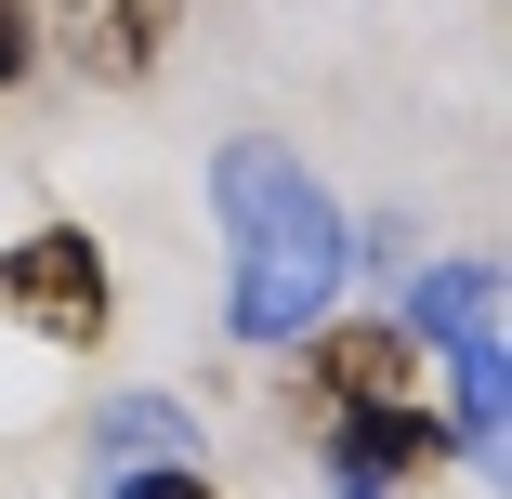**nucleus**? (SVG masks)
<instances>
[{"label":"nucleus","mask_w":512,"mask_h":499,"mask_svg":"<svg viewBox=\"0 0 512 499\" xmlns=\"http://www.w3.org/2000/svg\"><path fill=\"white\" fill-rule=\"evenodd\" d=\"M211 224H224V329L250 355H289L302 329L342 316L355 224H342V197L316 184V158H289L276 132L211 145Z\"/></svg>","instance_id":"1"},{"label":"nucleus","mask_w":512,"mask_h":499,"mask_svg":"<svg viewBox=\"0 0 512 499\" xmlns=\"http://www.w3.org/2000/svg\"><path fill=\"white\" fill-rule=\"evenodd\" d=\"M302 421H316L329 447V499H407L447 447V408H434V381H421V342H407L394 316H329V329H302Z\"/></svg>","instance_id":"2"},{"label":"nucleus","mask_w":512,"mask_h":499,"mask_svg":"<svg viewBox=\"0 0 512 499\" xmlns=\"http://www.w3.org/2000/svg\"><path fill=\"white\" fill-rule=\"evenodd\" d=\"M394 329L421 342L434 368H447V447H460V473H499V447H512V421H499V263H421L407 276V303H394Z\"/></svg>","instance_id":"3"},{"label":"nucleus","mask_w":512,"mask_h":499,"mask_svg":"<svg viewBox=\"0 0 512 499\" xmlns=\"http://www.w3.org/2000/svg\"><path fill=\"white\" fill-rule=\"evenodd\" d=\"M0 316H14L27 342L53 355H106L119 342V263L92 224H27L14 250H0Z\"/></svg>","instance_id":"4"},{"label":"nucleus","mask_w":512,"mask_h":499,"mask_svg":"<svg viewBox=\"0 0 512 499\" xmlns=\"http://www.w3.org/2000/svg\"><path fill=\"white\" fill-rule=\"evenodd\" d=\"M40 14V53L92 92H145L184 40V0H27Z\"/></svg>","instance_id":"5"},{"label":"nucleus","mask_w":512,"mask_h":499,"mask_svg":"<svg viewBox=\"0 0 512 499\" xmlns=\"http://www.w3.org/2000/svg\"><path fill=\"white\" fill-rule=\"evenodd\" d=\"M92 460L106 473H158V460H211V447H197L184 394H106L92 408Z\"/></svg>","instance_id":"6"},{"label":"nucleus","mask_w":512,"mask_h":499,"mask_svg":"<svg viewBox=\"0 0 512 499\" xmlns=\"http://www.w3.org/2000/svg\"><path fill=\"white\" fill-rule=\"evenodd\" d=\"M106 499H224L197 460H158V473H106Z\"/></svg>","instance_id":"7"},{"label":"nucleus","mask_w":512,"mask_h":499,"mask_svg":"<svg viewBox=\"0 0 512 499\" xmlns=\"http://www.w3.org/2000/svg\"><path fill=\"white\" fill-rule=\"evenodd\" d=\"M27 66H40V14L0 0V92H27Z\"/></svg>","instance_id":"8"}]
</instances>
